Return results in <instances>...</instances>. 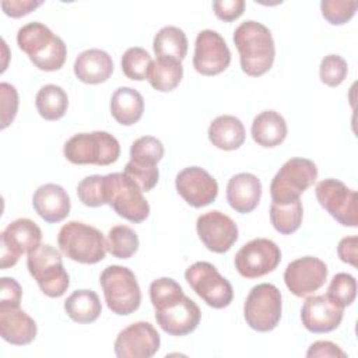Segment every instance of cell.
I'll return each instance as SVG.
<instances>
[{"label": "cell", "instance_id": "cell-1", "mask_svg": "<svg viewBox=\"0 0 358 358\" xmlns=\"http://www.w3.org/2000/svg\"><path fill=\"white\" fill-rule=\"evenodd\" d=\"M150 299L155 309V320L169 336H186L196 330L201 312L197 303L183 294L182 287L169 277L154 280Z\"/></svg>", "mask_w": 358, "mask_h": 358}, {"label": "cell", "instance_id": "cell-2", "mask_svg": "<svg viewBox=\"0 0 358 358\" xmlns=\"http://www.w3.org/2000/svg\"><path fill=\"white\" fill-rule=\"evenodd\" d=\"M234 43L239 52L243 73L250 77H260L271 69L275 46L266 25L253 20L243 21L234 32Z\"/></svg>", "mask_w": 358, "mask_h": 358}, {"label": "cell", "instance_id": "cell-3", "mask_svg": "<svg viewBox=\"0 0 358 358\" xmlns=\"http://www.w3.org/2000/svg\"><path fill=\"white\" fill-rule=\"evenodd\" d=\"M17 43L39 70L56 71L66 62V43L42 22L34 21L21 27L17 32Z\"/></svg>", "mask_w": 358, "mask_h": 358}, {"label": "cell", "instance_id": "cell-4", "mask_svg": "<svg viewBox=\"0 0 358 358\" xmlns=\"http://www.w3.org/2000/svg\"><path fill=\"white\" fill-rule=\"evenodd\" d=\"M57 245L70 260L83 264H95L103 260L106 253L103 234L81 221L64 224L59 231Z\"/></svg>", "mask_w": 358, "mask_h": 358}, {"label": "cell", "instance_id": "cell-5", "mask_svg": "<svg viewBox=\"0 0 358 358\" xmlns=\"http://www.w3.org/2000/svg\"><path fill=\"white\" fill-rule=\"evenodd\" d=\"M67 161L76 165H110L120 155V144L108 131L78 133L70 137L63 148Z\"/></svg>", "mask_w": 358, "mask_h": 358}, {"label": "cell", "instance_id": "cell-6", "mask_svg": "<svg viewBox=\"0 0 358 358\" xmlns=\"http://www.w3.org/2000/svg\"><path fill=\"white\" fill-rule=\"evenodd\" d=\"M103 199L105 204L130 222H143L150 214V204L143 190L124 172L103 175Z\"/></svg>", "mask_w": 358, "mask_h": 358}, {"label": "cell", "instance_id": "cell-7", "mask_svg": "<svg viewBox=\"0 0 358 358\" xmlns=\"http://www.w3.org/2000/svg\"><path fill=\"white\" fill-rule=\"evenodd\" d=\"M108 308L120 316L136 312L141 303V291L134 273L123 266L112 264L99 277Z\"/></svg>", "mask_w": 358, "mask_h": 358}, {"label": "cell", "instance_id": "cell-8", "mask_svg": "<svg viewBox=\"0 0 358 358\" xmlns=\"http://www.w3.org/2000/svg\"><path fill=\"white\" fill-rule=\"evenodd\" d=\"M27 267L45 295L59 298L67 291L70 278L63 267L60 252L53 246L39 245L31 250L27 257Z\"/></svg>", "mask_w": 358, "mask_h": 358}, {"label": "cell", "instance_id": "cell-9", "mask_svg": "<svg viewBox=\"0 0 358 358\" xmlns=\"http://www.w3.org/2000/svg\"><path fill=\"white\" fill-rule=\"evenodd\" d=\"M317 179V166L308 158H291L275 173L270 185L271 201L291 203Z\"/></svg>", "mask_w": 358, "mask_h": 358}, {"label": "cell", "instance_id": "cell-10", "mask_svg": "<svg viewBox=\"0 0 358 358\" xmlns=\"http://www.w3.org/2000/svg\"><path fill=\"white\" fill-rule=\"evenodd\" d=\"M281 292L268 282L255 285L246 296L243 316L248 326L256 331H271L281 319Z\"/></svg>", "mask_w": 358, "mask_h": 358}, {"label": "cell", "instance_id": "cell-11", "mask_svg": "<svg viewBox=\"0 0 358 358\" xmlns=\"http://www.w3.org/2000/svg\"><path fill=\"white\" fill-rule=\"evenodd\" d=\"M185 278L192 289L211 308H227L234 298L231 282L222 277L215 266L208 262H196L185 271Z\"/></svg>", "mask_w": 358, "mask_h": 358}, {"label": "cell", "instance_id": "cell-12", "mask_svg": "<svg viewBox=\"0 0 358 358\" xmlns=\"http://www.w3.org/2000/svg\"><path fill=\"white\" fill-rule=\"evenodd\" d=\"M319 204L341 225H358L357 192L347 187L338 179H324L316 185L315 189Z\"/></svg>", "mask_w": 358, "mask_h": 358}, {"label": "cell", "instance_id": "cell-13", "mask_svg": "<svg viewBox=\"0 0 358 358\" xmlns=\"http://www.w3.org/2000/svg\"><path fill=\"white\" fill-rule=\"evenodd\" d=\"M281 262L280 248L267 238L245 243L235 255V268L245 278H257L277 268Z\"/></svg>", "mask_w": 358, "mask_h": 358}, {"label": "cell", "instance_id": "cell-14", "mask_svg": "<svg viewBox=\"0 0 358 358\" xmlns=\"http://www.w3.org/2000/svg\"><path fill=\"white\" fill-rule=\"evenodd\" d=\"M0 238V267L6 270L17 264L22 253H29L41 245L42 231L32 220L18 218L6 227Z\"/></svg>", "mask_w": 358, "mask_h": 358}, {"label": "cell", "instance_id": "cell-15", "mask_svg": "<svg viewBox=\"0 0 358 358\" xmlns=\"http://www.w3.org/2000/svg\"><path fill=\"white\" fill-rule=\"evenodd\" d=\"M231 50L224 38L213 29H203L194 42L193 67L203 76H217L228 69Z\"/></svg>", "mask_w": 358, "mask_h": 358}, {"label": "cell", "instance_id": "cell-16", "mask_svg": "<svg viewBox=\"0 0 358 358\" xmlns=\"http://www.w3.org/2000/svg\"><path fill=\"white\" fill-rule=\"evenodd\" d=\"M159 344V334L151 323L136 322L117 334L113 350L117 358H151Z\"/></svg>", "mask_w": 358, "mask_h": 358}, {"label": "cell", "instance_id": "cell-17", "mask_svg": "<svg viewBox=\"0 0 358 358\" xmlns=\"http://www.w3.org/2000/svg\"><path fill=\"white\" fill-rule=\"evenodd\" d=\"M327 278V266L313 256H303L291 262L284 271L287 288L299 298L308 296L323 287Z\"/></svg>", "mask_w": 358, "mask_h": 358}, {"label": "cell", "instance_id": "cell-18", "mask_svg": "<svg viewBox=\"0 0 358 358\" xmlns=\"http://www.w3.org/2000/svg\"><path fill=\"white\" fill-rule=\"evenodd\" d=\"M196 229L204 246L214 253H225L238 241V227L227 214L213 210L197 218Z\"/></svg>", "mask_w": 358, "mask_h": 358}, {"label": "cell", "instance_id": "cell-19", "mask_svg": "<svg viewBox=\"0 0 358 358\" xmlns=\"http://www.w3.org/2000/svg\"><path fill=\"white\" fill-rule=\"evenodd\" d=\"M175 186L182 199L196 208L211 204L218 194L217 180L200 166L182 169L176 175Z\"/></svg>", "mask_w": 358, "mask_h": 358}, {"label": "cell", "instance_id": "cell-20", "mask_svg": "<svg viewBox=\"0 0 358 358\" xmlns=\"http://www.w3.org/2000/svg\"><path fill=\"white\" fill-rule=\"evenodd\" d=\"M344 316V306L329 294L306 298L301 310V320L312 333H329L337 329Z\"/></svg>", "mask_w": 358, "mask_h": 358}, {"label": "cell", "instance_id": "cell-21", "mask_svg": "<svg viewBox=\"0 0 358 358\" xmlns=\"http://www.w3.org/2000/svg\"><path fill=\"white\" fill-rule=\"evenodd\" d=\"M32 206L46 222H60L69 215L71 203L67 192L60 185L46 183L35 190Z\"/></svg>", "mask_w": 358, "mask_h": 358}, {"label": "cell", "instance_id": "cell-22", "mask_svg": "<svg viewBox=\"0 0 358 358\" xmlns=\"http://www.w3.org/2000/svg\"><path fill=\"white\" fill-rule=\"evenodd\" d=\"M262 197L260 179L249 172L234 175L227 185V201L241 214L253 211Z\"/></svg>", "mask_w": 358, "mask_h": 358}, {"label": "cell", "instance_id": "cell-23", "mask_svg": "<svg viewBox=\"0 0 358 358\" xmlns=\"http://www.w3.org/2000/svg\"><path fill=\"white\" fill-rule=\"evenodd\" d=\"M35 320L20 308L0 306V336L13 345H27L36 337Z\"/></svg>", "mask_w": 358, "mask_h": 358}, {"label": "cell", "instance_id": "cell-24", "mask_svg": "<svg viewBox=\"0 0 358 358\" xmlns=\"http://www.w3.org/2000/svg\"><path fill=\"white\" fill-rule=\"evenodd\" d=\"M113 73V62L108 52L101 49H87L74 62L76 77L85 84H101Z\"/></svg>", "mask_w": 358, "mask_h": 358}, {"label": "cell", "instance_id": "cell-25", "mask_svg": "<svg viewBox=\"0 0 358 358\" xmlns=\"http://www.w3.org/2000/svg\"><path fill=\"white\" fill-rule=\"evenodd\" d=\"M253 140L266 148L280 145L287 137L285 119L275 110H263L252 122Z\"/></svg>", "mask_w": 358, "mask_h": 358}, {"label": "cell", "instance_id": "cell-26", "mask_svg": "<svg viewBox=\"0 0 358 358\" xmlns=\"http://www.w3.org/2000/svg\"><path fill=\"white\" fill-rule=\"evenodd\" d=\"M245 126L232 115L215 117L208 127V140L220 150L232 151L239 148L245 141Z\"/></svg>", "mask_w": 358, "mask_h": 358}, {"label": "cell", "instance_id": "cell-27", "mask_svg": "<svg viewBox=\"0 0 358 358\" xmlns=\"http://www.w3.org/2000/svg\"><path fill=\"white\" fill-rule=\"evenodd\" d=\"M144 112L143 95L130 87L117 88L110 98V113L113 119L123 124L131 126L137 123Z\"/></svg>", "mask_w": 358, "mask_h": 358}, {"label": "cell", "instance_id": "cell-28", "mask_svg": "<svg viewBox=\"0 0 358 358\" xmlns=\"http://www.w3.org/2000/svg\"><path fill=\"white\" fill-rule=\"evenodd\" d=\"M67 316L77 323L95 322L102 310L99 296L91 289H77L64 301Z\"/></svg>", "mask_w": 358, "mask_h": 358}, {"label": "cell", "instance_id": "cell-29", "mask_svg": "<svg viewBox=\"0 0 358 358\" xmlns=\"http://www.w3.org/2000/svg\"><path fill=\"white\" fill-rule=\"evenodd\" d=\"M183 77L182 62L173 57H157L152 60L147 80L151 87L161 92L175 90Z\"/></svg>", "mask_w": 358, "mask_h": 358}, {"label": "cell", "instance_id": "cell-30", "mask_svg": "<svg viewBox=\"0 0 358 358\" xmlns=\"http://www.w3.org/2000/svg\"><path fill=\"white\" fill-rule=\"evenodd\" d=\"M35 106L45 120H57L67 112L69 96L62 87L56 84H46L38 91L35 96Z\"/></svg>", "mask_w": 358, "mask_h": 358}, {"label": "cell", "instance_id": "cell-31", "mask_svg": "<svg viewBox=\"0 0 358 358\" xmlns=\"http://www.w3.org/2000/svg\"><path fill=\"white\" fill-rule=\"evenodd\" d=\"M152 48L157 57H173L182 62L187 53L186 34L173 25L164 27L154 36Z\"/></svg>", "mask_w": 358, "mask_h": 358}, {"label": "cell", "instance_id": "cell-32", "mask_svg": "<svg viewBox=\"0 0 358 358\" xmlns=\"http://www.w3.org/2000/svg\"><path fill=\"white\" fill-rule=\"evenodd\" d=\"M302 215H303V208L299 199L285 204H278L271 201L270 221L274 229L282 235H289L295 232L301 227Z\"/></svg>", "mask_w": 358, "mask_h": 358}, {"label": "cell", "instance_id": "cell-33", "mask_svg": "<svg viewBox=\"0 0 358 358\" xmlns=\"http://www.w3.org/2000/svg\"><path fill=\"white\" fill-rule=\"evenodd\" d=\"M138 249V236L127 225H115L106 236V250L117 259H130Z\"/></svg>", "mask_w": 358, "mask_h": 358}, {"label": "cell", "instance_id": "cell-34", "mask_svg": "<svg viewBox=\"0 0 358 358\" xmlns=\"http://www.w3.org/2000/svg\"><path fill=\"white\" fill-rule=\"evenodd\" d=\"M164 157L162 143L152 136H143L133 141L130 147V162L144 166L155 168Z\"/></svg>", "mask_w": 358, "mask_h": 358}, {"label": "cell", "instance_id": "cell-35", "mask_svg": "<svg viewBox=\"0 0 358 358\" xmlns=\"http://www.w3.org/2000/svg\"><path fill=\"white\" fill-rule=\"evenodd\" d=\"M151 63L152 59L145 49L133 46L129 48L122 56V71L127 78L141 81L147 78Z\"/></svg>", "mask_w": 358, "mask_h": 358}, {"label": "cell", "instance_id": "cell-36", "mask_svg": "<svg viewBox=\"0 0 358 358\" xmlns=\"http://www.w3.org/2000/svg\"><path fill=\"white\" fill-rule=\"evenodd\" d=\"M358 3L355 0H323L320 3L322 15L333 25H343L348 22L355 11Z\"/></svg>", "mask_w": 358, "mask_h": 358}, {"label": "cell", "instance_id": "cell-37", "mask_svg": "<svg viewBox=\"0 0 358 358\" xmlns=\"http://www.w3.org/2000/svg\"><path fill=\"white\" fill-rule=\"evenodd\" d=\"M348 73L347 62L338 55H327L320 62V80L329 87L340 85Z\"/></svg>", "mask_w": 358, "mask_h": 358}, {"label": "cell", "instance_id": "cell-38", "mask_svg": "<svg viewBox=\"0 0 358 358\" xmlns=\"http://www.w3.org/2000/svg\"><path fill=\"white\" fill-rule=\"evenodd\" d=\"M77 196L84 206L99 207L105 204L103 175H91L77 185Z\"/></svg>", "mask_w": 358, "mask_h": 358}, {"label": "cell", "instance_id": "cell-39", "mask_svg": "<svg viewBox=\"0 0 358 358\" xmlns=\"http://www.w3.org/2000/svg\"><path fill=\"white\" fill-rule=\"evenodd\" d=\"M327 294L338 301L344 308L351 305L357 295V281L348 273L336 274L327 288Z\"/></svg>", "mask_w": 358, "mask_h": 358}, {"label": "cell", "instance_id": "cell-40", "mask_svg": "<svg viewBox=\"0 0 358 358\" xmlns=\"http://www.w3.org/2000/svg\"><path fill=\"white\" fill-rule=\"evenodd\" d=\"M0 108H1V129L13 123L18 110V92L8 83L0 84Z\"/></svg>", "mask_w": 358, "mask_h": 358}, {"label": "cell", "instance_id": "cell-41", "mask_svg": "<svg viewBox=\"0 0 358 358\" xmlns=\"http://www.w3.org/2000/svg\"><path fill=\"white\" fill-rule=\"evenodd\" d=\"M143 192H150L158 183L159 171L158 168H144L133 162H127L123 171Z\"/></svg>", "mask_w": 358, "mask_h": 358}, {"label": "cell", "instance_id": "cell-42", "mask_svg": "<svg viewBox=\"0 0 358 358\" xmlns=\"http://www.w3.org/2000/svg\"><path fill=\"white\" fill-rule=\"evenodd\" d=\"M213 8L215 15L220 20L225 22H231L242 15L245 10V1L243 0H215L213 1Z\"/></svg>", "mask_w": 358, "mask_h": 358}, {"label": "cell", "instance_id": "cell-43", "mask_svg": "<svg viewBox=\"0 0 358 358\" xmlns=\"http://www.w3.org/2000/svg\"><path fill=\"white\" fill-rule=\"evenodd\" d=\"M22 296V289L17 280L11 277L1 278V291H0V306L20 308Z\"/></svg>", "mask_w": 358, "mask_h": 358}, {"label": "cell", "instance_id": "cell-44", "mask_svg": "<svg viewBox=\"0 0 358 358\" xmlns=\"http://www.w3.org/2000/svg\"><path fill=\"white\" fill-rule=\"evenodd\" d=\"M1 8L6 15L13 17V18H20L22 15L29 14L34 11L36 7L42 4V1L36 0H4L0 3Z\"/></svg>", "mask_w": 358, "mask_h": 358}, {"label": "cell", "instance_id": "cell-45", "mask_svg": "<svg viewBox=\"0 0 358 358\" xmlns=\"http://www.w3.org/2000/svg\"><path fill=\"white\" fill-rule=\"evenodd\" d=\"M306 357H330V358H347V354L331 341H315L306 351Z\"/></svg>", "mask_w": 358, "mask_h": 358}, {"label": "cell", "instance_id": "cell-46", "mask_svg": "<svg viewBox=\"0 0 358 358\" xmlns=\"http://www.w3.org/2000/svg\"><path fill=\"white\" fill-rule=\"evenodd\" d=\"M357 236H347L338 242L337 253L341 262L357 267Z\"/></svg>", "mask_w": 358, "mask_h": 358}]
</instances>
